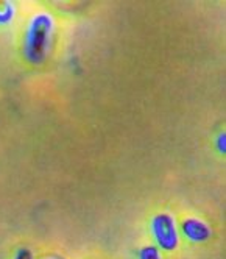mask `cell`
<instances>
[{
	"instance_id": "obj_1",
	"label": "cell",
	"mask_w": 226,
	"mask_h": 259,
	"mask_svg": "<svg viewBox=\"0 0 226 259\" xmlns=\"http://www.w3.org/2000/svg\"><path fill=\"white\" fill-rule=\"evenodd\" d=\"M50 19L44 14L33 17L24 33V52L30 61H41L50 38Z\"/></svg>"
},
{
	"instance_id": "obj_2",
	"label": "cell",
	"mask_w": 226,
	"mask_h": 259,
	"mask_svg": "<svg viewBox=\"0 0 226 259\" xmlns=\"http://www.w3.org/2000/svg\"><path fill=\"white\" fill-rule=\"evenodd\" d=\"M153 233L159 245L165 250H173L178 244V236L170 215L161 214L153 220Z\"/></svg>"
},
{
	"instance_id": "obj_3",
	"label": "cell",
	"mask_w": 226,
	"mask_h": 259,
	"mask_svg": "<svg viewBox=\"0 0 226 259\" xmlns=\"http://www.w3.org/2000/svg\"><path fill=\"white\" fill-rule=\"evenodd\" d=\"M184 233L192 240H204L209 237V228L198 220H186L183 224Z\"/></svg>"
},
{
	"instance_id": "obj_4",
	"label": "cell",
	"mask_w": 226,
	"mask_h": 259,
	"mask_svg": "<svg viewBox=\"0 0 226 259\" xmlns=\"http://www.w3.org/2000/svg\"><path fill=\"white\" fill-rule=\"evenodd\" d=\"M11 17V5L7 2H0V24L10 21Z\"/></svg>"
},
{
	"instance_id": "obj_5",
	"label": "cell",
	"mask_w": 226,
	"mask_h": 259,
	"mask_svg": "<svg viewBox=\"0 0 226 259\" xmlns=\"http://www.w3.org/2000/svg\"><path fill=\"white\" fill-rule=\"evenodd\" d=\"M141 259H159V253L153 247H147L141 251Z\"/></svg>"
},
{
	"instance_id": "obj_6",
	"label": "cell",
	"mask_w": 226,
	"mask_h": 259,
	"mask_svg": "<svg viewBox=\"0 0 226 259\" xmlns=\"http://www.w3.org/2000/svg\"><path fill=\"white\" fill-rule=\"evenodd\" d=\"M16 259H31V254H30V251L22 250V251H19V254L16 256Z\"/></svg>"
}]
</instances>
